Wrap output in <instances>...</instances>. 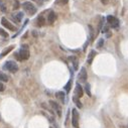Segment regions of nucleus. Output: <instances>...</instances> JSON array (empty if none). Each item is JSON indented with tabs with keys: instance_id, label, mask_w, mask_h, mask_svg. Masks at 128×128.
I'll use <instances>...</instances> for the list:
<instances>
[{
	"instance_id": "nucleus-1",
	"label": "nucleus",
	"mask_w": 128,
	"mask_h": 128,
	"mask_svg": "<svg viewBox=\"0 0 128 128\" xmlns=\"http://www.w3.org/2000/svg\"><path fill=\"white\" fill-rule=\"evenodd\" d=\"M18 57V60L19 61H25V60H27L29 58V50H28V46L27 45H25L23 44L20 49H19V52L18 54L16 55Z\"/></svg>"
},
{
	"instance_id": "nucleus-2",
	"label": "nucleus",
	"mask_w": 128,
	"mask_h": 128,
	"mask_svg": "<svg viewBox=\"0 0 128 128\" xmlns=\"http://www.w3.org/2000/svg\"><path fill=\"white\" fill-rule=\"evenodd\" d=\"M22 8L28 15H34L36 13V7L31 2H24L22 4Z\"/></svg>"
},
{
	"instance_id": "nucleus-3",
	"label": "nucleus",
	"mask_w": 128,
	"mask_h": 128,
	"mask_svg": "<svg viewBox=\"0 0 128 128\" xmlns=\"http://www.w3.org/2000/svg\"><path fill=\"white\" fill-rule=\"evenodd\" d=\"M4 69L7 70V71L10 72V73H16L17 70H18V66H17V64H16L15 62H13V61H8V62H6V63L4 64Z\"/></svg>"
},
{
	"instance_id": "nucleus-4",
	"label": "nucleus",
	"mask_w": 128,
	"mask_h": 128,
	"mask_svg": "<svg viewBox=\"0 0 128 128\" xmlns=\"http://www.w3.org/2000/svg\"><path fill=\"white\" fill-rule=\"evenodd\" d=\"M72 124L75 128H79V113L75 108L72 110Z\"/></svg>"
},
{
	"instance_id": "nucleus-5",
	"label": "nucleus",
	"mask_w": 128,
	"mask_h": 128,
	"mask_svg": "<svg viewBox=\"0 0 128 128\" xmlns=\"http://www.w3.org/2000/svg\"><path fill=\"white\" fill-rule=\"evenodd\" d=\"M1 24H2V26L6 27V28L9 29V30H12V31L16 30V27L14 26V25H13L6 17H2V19H1Z\"/></svg>"
},
{
	"instance_id": "nucleus-6",
	"label": "nucleus",
	"mask_w": 128,
	"mask_h": 128,
	"mask_svg": "<svg viewBox=\"0 0 128 128\" xmlns=\"http://www.w3.org/2000/svg\"><path fill=\"white\" fill-rule=\"evenodd\" d=\"M107 21L109 23V25H111L112 27L116 28L119 26V20L115 17V16H112V15H108L107 16Z\"/></svg>"
},
{
	"instance_id": "nucleus-7",
	"label": "nucleus",
	"mask_w": 128,
	"mask_h": 128,
	"mask_svg": "<svg viewBox=\"0 0 128 128\" xmlns=\"http://www.w3.org/2000/svg\"><path fill=\"white\" fill-rule=\"evenodd\" d=\"M49 105H50V107H52V108L57 112V114H58L59 116L62 115V109H61V107L59 106V104L57 103V102H55V101H49Z\"/></svg>"
},
{
	"instance_id": "nucleus-8",
	"label": "nucleus",
	"mask_w": 128,
	"mask_h": 128,
	"mask_svg": "<svg viewBox=\"0 0 128 128\" xmlns=\"http://www.w3.org/2000/svg\"><path fill=\"white\" fill-rule=\"evenodd\" d=\"M87 77H88V76H87V71H86V69H85V68H82L81 71H80V74H79V81L85 83V82L87 81Z\"/></svg>"
},
{
	"instance_id": "nucleus-9",
	"label": "nucleus",
	"mask_w": 128,
	"mask_h": 128,
	"mask_svg": "<svg viewBox=\"0 0 128 128\" xmlns=\"http://www.w3.org/2000/svg\"><path fill=\"white\" fill-rule=\"evenodd\" d=\"M83 94H84V91H83L82 86L80 84H77L76 85V89H75V96L78 97V98H82Z\"/></svg>"
},
{
	"instance_id": "nucleus-10",
	"label": "nucleus",
	"mask_w": 128,
	"mask_h": 128,
	"mask_svg": "<svg viewBox=\"0 0 128 128\" xmlns=\"http://www.w3.org/2000/svg\"><path fill=\"white\" fill-rule=\"evenodd\" d=\"M56 19H57L56 13H55L54 11L50 10L49 13H48V16H47V22H48L49 24H52V23H54V22L56 21Z\"/></svg>"
},
{
	"instance_id": "nucleus-11",
	"label": "nucleus",
	"mask_w": 128,
	"mask_h": 128,
	"mask_svg": "<svg viewBox=\"0 0 128 128\" xmlns=\"http://www.w3.org/2000/svg\"><path fill=\"white\" fill-rule=\"evenodd\" d=\"M14 47H15L14 45H10V46L6 47V48H5L4 50H3V52H2V53H1V54H0V59H1L2 57H5L6 55H8V54H9V53L11 52V50H12V49H14Z\"/></svg>"
},
{
	"instance_id": "nucleus-12",
	"label": "nucleus",
	"mask_w": 128,
	"mask_h": 128,
	"mask_svg": "<svg viewBox=\"0 0 128 128\" xmlns=\"http://www.w3.org/2000/svg\"><path fill=\"white\" fill-rule=\"evenodd\" d=\"M44 22H45V19H44V17H43V15H38V17H37V19H36V25L37 26H42V25L44 24Z\"/></svg>"
},
{
	"instance_id": "nucleus-13",
	"label": "nucleus",
	"mask_w": 128,
	"mask_h": 128,
	"mask_svg": "<svg viewBox=\"0 0 128 128\" xmlns=\"http://www.w3.org/2000/svg\"><path fill=\"white\" fill-rule=\"evenodd\" d=\"M56 97L61 101V103L65 104V98H66V95H65L64 92H58V93L56 94Z\"/></svg>"
},
{
	"instance_id": "nucleus-14",
	"label": "nucleus",
	"mask_w": 128,
	"mask_h": 128,
	"mask_svg": "<svg viewBox=\"0 0 128 128\" xmlns=\"http://www.w3.org/2000/svg\"><path fill=\"white\" fill-rule=\"evenodd\" d=\"M95 56H96V52H95V50H91V53H90V54H89V56H88V61H87L89 65H91V64H92V62H93V60H94Z\"/></svg>"
},
{
	"instance_id": "nucleus-15",
	"label": "nucleus",
	"mask_w": 128,
	"mask_h": 128,
	"mask_svg": "<svg viewBox=\"0 0 128 128\" xmlns=\"http://www.w3.org/2000/svg\"><path fill=\"white\" fill-rule=\"evenodd\" d=\"M73 101H74V103L77 105V107H78V108H82V107H83V105H82V103H81V101L79 100L78 97L74 96V97H73Z\"/></svg>"
},
{
	"instance_id": "nucleus-16",
	"label": "nucleus",
	"mask_w": 128,
	"mask_h": 128,
	"mask_svg": "<svg viewBox=\"0 0 128 128\" xmlns=\"http://www.w3.org/2000/svg\"><path fill=\"white\" fill-rule=\"evenodd\" d=\"M22 17H23V14H22L21 12H19L18 14H16V15H13V20H14L15 22H20Z\"/></svg>"
},
{
	"instance_id": "nucleus-17",
	"label": "nucleus",
	"mask_w": 128,
	"mask_h": 128,
	"mask_svg": "<svg viewBox=\"0 0 128 128\" xmlns=\"http://www.w3.org/2000/svg\"><path fill=\"white\" fill-rule=\"evenodd\" d=\"M0 81H2V82H7V81H8V76L5 75V74L2 73V72H0Z\"/></svg>"
},
{
	"instance_id": "nucleus-18",
	"label": "nucleus",
	"mask_w": 128,
	"mask_h": 128,
	"mask_svg": "<svg viewBox=\"0 0 128 128\" xmlns=\"http://www.w3.org/2000/svg\"><path fill=\"white\" fill-rule=\"evenodd\" d=\"M70 60L73 62V65H74V69H75V71H76V70H78V61H77V59H76V58H74V57H72V58H70Z\"/></svg>"
},
{
	"instance_id": "nucleus-19",
	"label": "nucleus",
	"mask_w": 128,
	"mask_h": 128,
	"mask_svg": "<svg viewBox=\"0 0 128 128\" xmlns=\"http://www.w3.org/2000/svg\"><path fill=\"white\" fill-rule=\"evenodd\" d=\"M71 87H72V80H70V81L67 83V85L65 86V90L67 91V93H69V92L71 91Z\"/></svg>"
},
{
	"instance_id": "nucleus-20",
	"label": "nucleus",
	"mask_w": 128,
	"mask_h": 128,
	"mask_svg": "<svg viewBox=\"0 0 128 128\" xmlns=\"http://www.w3.org/2000/svg\"><path fill=\"white\" fill-rule=\"evenodd\" d=\"M85 90H86V93H87V95L89 96V97H91L92 95H91V91H90V85L87 83L86 84V86H85Z\"/></svg>"
},
{
	"instance_id": "nucleus-21",
	"label": "nucleus",
	"mask_w": 128,
	"mask_h": 128,
	"mask_svg": "<svg viewBox=\"0 0 128 128\" xmlns=\"http://www.w3.org/2000/svg\"><path fill=\"white\" fill-rule=\"evenodd\" d=\"M0 35H2L3 37H7V36H8L7 32H6L5 30H3L2 28H0Z\"/></svg>"
},
{
	"instance_id": "nucleus-22",
	"label": "nucleus",
	"mask_w": 128,
	"mask_h": 128,
	"mask_svg": "<svg viewBox=\"0 0 128 128\" xmlns=\"http://www.w3.org/2000/svg\"><path fill=\"white\" fill-rule=\"evenodd\" d=\"M57 3L58 4H67L68 3V0H57Z\"/></svg>"
},
{
	"instance_id": "nucleus-23",
	"label": "nucleus",
	"mask_w": 128,
	"mask_h": 128,
	"mask_svg": "<svg viewBox=\"0 0 128 128\" xmlns=\"http://www.w3.org/2000/svg\"><path fill=\"white\" fill-rule=\"evenodd\" d=\"M0 11H3V12L6 11V8H5V6H4V4L2 2H0Z\"/></svg>"
},
{
	"instance_id": "nucleus-24",
	"label": "nucleus",
	"mask_w": 128,
	"mask_h": 128,
	"mask_svg": "<svg viewBox=\"0 0 128 128\" xmlns=\"http://www.w3.org/2000/svg\"><path fill=\"white\" fill-rule=\"evenodd\" d=\"M103 42H104V40H103V39H102V38H101V39L99 40V43L97 44V46H98V47H101L102 45H103Z\"/></svg>"
},
{
	"instance_id": "nucleus-25",
	"label": "nucleus",
	"mask_w": 128,
	"mask_h": 128,
	"mask_svg": "<svg viewBox=\"0 0 128 128\" xmlns=\"http://www.w3.org/2000/svg\"><path fill=\"white\" fill-rule=\"evenodd\" d=\"M2 91H4V86L2 83H0V92H2Z\"/></svg>"
},
{
	"instance_id": "nucleus-26",
	"label": "nucleus",
	"mask_w": 128,
	"mask_h": 128,
	"mask_svg": "<svg viewBox=\"0 0 128 128\" xmlns=\"http://www.w3.org/2000/svg\"><path fill=\"white\" fill-rule=\"evenodd\" d=\"M108 28H109V27L107 26V25H105V27H104L103 29H102V32H106V31L108 30Z\"/></svg>"
},
{
	"instance_id": "nucleus-27",
	"label": "nucleus",
	"mask_w": 128,
	"mask_h": 128,
	"mask_svg": "<svg viewBox=\"0 0 128 128\" xmlns=\"http://www.w3.org/2000/svg\"><path fill=\"white\" fill-rule=\"evenodd\" d=\"M101 2L103 3V4H105V5H106V4L108 3V0H101Z\"/></svg>"
},
{
	"instance_id": "nucleus-28",
	"label": "nucleus",
	"mask_w": 128,
	"mask_h": 128,
	"mask_svg": "<svg viewBox=\"0 0 128 128\" xmlns=\"http://www.w3.org/2000/svg\"><path fill=\"white\" fill-rule=\"evenodd\" d=\"M34 1H36V2H37L39 5H41V0H34Z\"/></svg>"
},
{
	"instance_id": "nucleus-29",
	"label": "nucleus",
	"mask_w": 128,
	"mask_h": 128,
	"mask_svg": "<svg viewBox=\"0 0 128 128\" xmlns=\"http://www.w3.org/2000/svg\"><path fill=\"white\" fill-rule=\"evenodd\" d=\"M0 121H1V117H0Z\"/></svg>"
}]
</instances>
